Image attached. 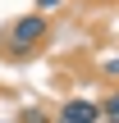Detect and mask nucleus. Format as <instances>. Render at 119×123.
<instances>
[{
  "label": "nucleus",
  "instance_id": "8",
  "mask_svg": "<svg viewBox=\"0 0 119 123\" xmlns=\"http://www.w3.org/2000/svg\"><path fill=\"white\" fill-rule=\"evenodd\" d=\"M55 123H69V119H55Z\"/></svg>",
  "mask_w": 119,
  "mask_h": 123
},
{
  "label": "nucleus",
  "instance_id": "7",
  "mask_svg": "<svg viewBox=\"0 0 119 123\" xmlns=\"http://www.w3.org/2000/svg\"><path fill=\"white\" fill-rule=\"evenodd\" d=\"M101 123H115V119H101Z\"/></svg>",
  "mask_w": 119,
  "mask_h": 123
},
{
  "label": "nucleus",
  "instance_id": "4",
  "mask_svg": "<svg viewBox=\"0 0 119 123\" xmlns=\"http://www.w3.org/2000/svg\"><path fill=\"white\" fill-rule=\"evenodd\" d=\"M18 123H50V119H46V110H37V105H28V110L18 114Z\"/></svg>",
  "mask_w": 119,
  "mask_h": 123
},
{
  "label": "nucleus",
  "instance_id": "6",
  "mask_svg": "<svg viewBox=\"0 0 119 123\" xmlns=\"http://www.w3.org/2000/svg\"><path fill=\"white\" fill-rule=\"evenodd\" d=\"M64 0H37V14H50V9H60Z\"/></svg>",
  "mask_w": 119,
  "mask_h": 123
},
{
  "label": "nucleus",
  "instance_id": "5",
  "mask_svg": "<svg viewBox=\"0 0 119 123\" xmlns=\"http://www.w3.org/2000/svg\"><path fill=\"white\" fill-rule=\"evenodd\" d=\"M101 73H105V78H110V82H119V55H110V59H105V64H101Z\"/></svg>",
  "mask_w": 119,
  "mask_h": 123
},
{
  "label": "nucleus",
  "instance_id": "3",
  "mask_svg": "<svg viewBox=\"0 0 119 123\" xmlns=\"http://www.w3.org/2000/svg\"><path fill=\"white\" fill-rule=\"evenodd\" d=\"M101 110H105V119H115V123H119V87L105 96V100H101Z\"/></svg>",
  "mask_w": 119,
  "mask_h": 123
},
{
  "label": "nucleus",
  "instance_id": "2",
  "mask_svg": "<svg viewBox=\"0 0 119 123\" xmlns=\"http://www.w3.org/2000/svg\"><path fill=\"white\" fill-rule=\"evenodd\" d=\"M60 119H69V123H101V119H105V110H101V100L69 96V100L60 105Z\"/></svg>",
  "mask_w": 119,
  "mask_h": 123
},
{
  "label": "nucleus",
  "instance_id": "9",
  "mask_svg": "<svg viewBox=\"0 0 119 123\" xmlns=\"http://www.w3.org/2000/svg\"><path fill=\"white\" fill-rule=\"evenodd\" d=\"M0 41H5V32H0Z\"/></svg>",
  "mask_w": 119,
  "mask_h": 123
},
{
  "label": "nucleus",
  "instance_id": "1",
  "mask_svg": "<svg viewBox=\"0 0 119 123\" xmlns=\"http://www.w3.org/2000/svg\"><path fill=\"white\" fill-rule=\"evenodd\" d=\"M50 37V23H46V14H23V18H14L9 27H5V46H9V55L18 59V55H32L41 41Z\"/></svg>",
  "mask_w": 119,
  "mask_h": 123
}]
</instances>
